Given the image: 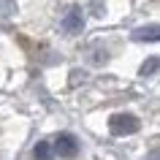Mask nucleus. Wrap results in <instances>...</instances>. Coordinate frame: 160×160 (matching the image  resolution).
I'll use <instances>...</instances> for the list:
<instances>
[{
	"label": "nucleus",
	"instance_id": "obj_1",
	"mask_svg": "<svg viewBox=\"0 0 160 160\" xmlns=\"http://www.w3.org/2000/svg\"><path fill=\"white\" fill-rule=\"evenodd\" d=\"M52 152L62 160H71L79 155V141H76L73 133H57L52 138Z\"/></svg>",
	"mask_w": 160,
	"mask_h": 160
},
{
	"label": "nucleus",
	"instance_id": "obj_2",
	"mask_svg": "<svg viewBox=\"0 0 160 160\" xmlns=\"http://www.w3.org/2000/svg\"><path fill=\"white\" fill-rule=\"evenodd\" d=\"M138 128H141V122H138V117H133V114H114V117L109 119L111 136H130V133H136Z\"/></svg>",
	"mask_w": 160,
	"mask_h": 160
},
{
	"label": "nucleus",
	"instance_id": "obj_3",
	"mask_svg": "<svg viewBox=\"0 0 160 160\" xmlns=\"http://www.w3.org/2000/svg\"><path fill=\"white\" fill-rule=\"evenodd\" d=\"M60 25H62V30H65L68 35L82 33V27H84V11L79 8V6H71V8H68L65 14H62Z\"/></svg>",
	"mask_w": 160,
	"mask_h": 160
},
{
	"label": "nucleus",
	"instance_id": "obj_4",
	"mask_svg": "<svg viewBox=\"0 0 160 160\" xmlns=\"http://www.w3.org/2000/svg\"><path fill=\"white\" fill-rule=\"evenodd\" d=\"M160 33H158V25H149V27H138V30H133V41H158Z\"/></svg>",
	"mask_w": 160,
	"mask_h": 160
},
{
	"label": "nucleus",
	"instance_id": "obj_5",
	"mask_svg": "<svg viewBox=\"0 0 160 160\" xmlns=\"http://www.w3.org/2000/svg\"><path fill=\"white\" fill-rule=\"evenodd\" d=\"M33 158L35 160H52L54 158V152H52V141H38L33 149Z\"/></svg>",
	"mask_w": 160,
	"mask_h": 160
},
{
	"label": "nucleus",
	"instance_id": "obj_6",
	"mask_svg": "<svg viewBox=\"0 0 160 160\" xmlns=\"http://www.w3.org/2000/svg\"><path fill=\"white\" fill-rule=\"evenodd\" d=\"M155 73H158V57H149V60L141 65L138 76H144V79H147V76H155Z\"/></svg>",
	"mask_w": 160,
	"mask_h": 160
},
{
	"label": "nucleus",
	"instance_id": "obj_7",
	"mask_svg": "<svg viewBox=\"0 0 160 160\" xmlns=\"http://www.w3.org/2000/svg\"><path fill=\"white\" fill-rule=\"evenodd\" d=\"M17 14V0H0V17H14Z\"/></svg>",
	"mask_w": 160,
	"mask_h": 160
},
{
	"label": "nucleus",
	"instance_id": "obj_8",
	"mask_svg": "<svg viewBox=\"0 0 160 160\" xmlns=\"http://www.w3.org/2000/svg\"><path fill=\"white\" fill-rule=\"evenodd\" d=\"M144 160H158V152H152L149 158H144Z\"/></svg>",
	"mask_w": 160,
	"mask_h": 160
}]
</instances>
